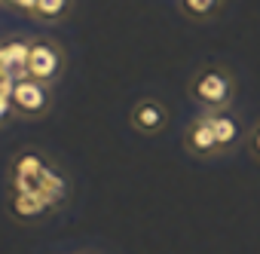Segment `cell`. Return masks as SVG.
I'll use <instances>...</instances> for the list:
<instances>
[{
    "mask_svg": "<svg viewBox=\"0 0 260 254\" xmlns=\"http://www.w3.org/2000/svg\"><path fill=\"white\" fill-rule=\"evenodd\" d=\"M187 92H190V101L202 113L233 110V101H236V77L223 65H205V68H199L190 77Z\"/></svg>",
    "mask_w": 260,
    "mask_h": 254,
    "instance_id": "1",
    "label": "cell"
},
{
    "mask_svg": "<svg viewBox=\"0 0 260 254\" xmlns=\"http://www.w3.org/2000/svg\"><path fill=\"white\" fill-rule=\"evenodd\" d=\"M184 150L196 160H214L220 156V147H217V138H214V129H211V122L208 116H196L187 129H184Z\"/></svg>",
    "mask_w": 260,
    "mask_h": 254,
    "instance_id": "5",
    "label": "cell"
},
{
    "mask_svg": "<svg viewBox=\"0 0 260 254\" xmlns=\"http://www.w3.org/2000/svg\"><path fill=\"white\" fill-rule=\"evenodd\" d=\"M205 116H208L211 129H214V138H217L220 156L233 153L239 144H245V141H248L245 125H242V119H239L233 110H217V113H205Z\"/></svg>",
    "mask_w": 260,
    "mask_h": 254,
    "instance_id": "6",
    "label": "cell"
},
{
    "mask_svg": "<svg viewBox=\"0 0 260 254\" xmlns=\"http://www.w3.org/2000/svg\"><path fill=\"white\" fill-rule=\"evenodd\" d=\"M64 71H68V52L55 37L40 34V37L28 40V55H25V68H22L25 77L55 86V83H61Z\"/></svg>",
    "mask_w": 260,
    "mask_h": 254,
    "instance_id": "2",
    "label": "cell"
},
{
    "mask_svg": "<svg viewBox=\"0 0 260 254\" xmlns=\"http://www.w3.org/2000/svg\"><path fill=\"white\" fill-rule=\"evenodd\" d=\"M10 104L16 110V116L22 119H40L52 110V86L46 83H37L25 74H19L13 80V89H10Z\"/></svg>",
    "mask_w": 260,
    "mask_h": 254,
    "instance_id": "3",
    "label": "cell"
},
{
    "mask_svg": "<svg viewBox=\"0 0 260 254\" xmlns=\"http://www.w3.org/2000/svg\"><path fill=\"white\" fill-rule=\"evenodd\" d=\"M128 125H132L138 135L153 138L169 125V110L159 98H141V101H135L132 113H128Z\"/></svg>",
    "mask_w": 260,
    "mask_h": 254,
    "instance_id": "4",
    "label": "cell"
},
{
    "mask_svg": "<svg viewBox=\"0 0 260 254\" xmlns=\"http://www.w3.org/2000/svg\"><path fill=\"white\" fill-rule=\"evenodd\" d=\"M220 7H223V0H178L181 16L190 19V22H199V25L211 22L220 13Z\"/></svg>",
    "mask_w": 260,
    "mask_h": 254,
    "instance_id": "8",
    "label": "cell"
},
{
    "mask_svg": "<svg viewBox=\"0 0 260 254\" xmlns=\"http://www.w3.org/2000/svg\"><path fill=\"white\" fill-rule=\"evenodd\" d=\"M7 7H10V10H19V13H25V16H31L34 7H37V0H7Z\"/></svg>",
    "mask_w": 260,
    "mask_h": 254,
    "instance_id": "10",
    "label": "cell"
},
{
    "mask_svg": "<svg viewBox=\"0 0 260 254\" xmlns=\"http://www.w3.org/2000/svg\"><path fill=\"white\" fill-rule=\"evenodd\" d=\"M74 10V0H37L31 19L37 25H61Z\"/></svg>",
    "mask_w": 260,
    "mask_h": 254,
    "instance_id": "7",
    "label": "cell"
},
{
    "mask_svg": "<svg viewBox=\"0 0 260 254\" xmlns=\"http://www.w3.org/2000/svg\"><path fill=\"white\" fill-rule=\"evenodd\" d=\"M245 147L251 150V156L260 163V116L251 122V129H248V141H245Z\"/></svg>",
    "mask_w": 260,
    "mask_h": 254,
    "instance_id": "9",
    "label": "cell"
}]
</instances>
